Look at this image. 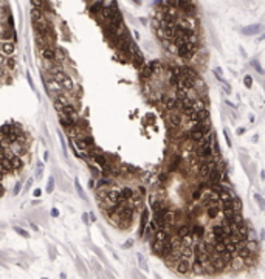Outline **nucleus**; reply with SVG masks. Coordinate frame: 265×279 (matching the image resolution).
Segmentation results:
<instances>
[{
	"instance_id": "obj_1",
	"label": "nucleus",
	"mask_w": 265,
	"mask_h": 279,
	"mask_svg": "<svg viewBox=\"0 0 265 279\" xmlns=\"http://www.w3.org/2000/svg\"><path fill=\"white\" fill-rule=\"evenodd\" d=\"M115 216H116V223L119 228H129V225L133 220V208L127 202H124Z\"/></svg>"
},
{
	"instance_id": "obj_2",
	"label": "nucleus",
	"mask_w": 265,
	"mask_h": 279,
	"mask_svg": "<svg viewBox=\"0 0 265 279\" xmlns=\"http://www.w3.org/2000/svg\"><path fill=\"white\" fill-rule=\"evenodd\" d=\"M196 46H197V42L194 40H186L180 45H177V54L183 59H191L192 56L196 54Z\"/></svg>"
},
{
	"instance_id": "obj_3",
	"label": "nucleus",
	"mask_w": 265,
	"mask_h": 279,
	"mask_svg": "<svg viewBox=\"0 0 265 279\" xmlns=\"http://www.w3.org/2000/svg\"><path fill=\"white\" fill-rule=\"evenodd\" d=\"M53 79H54L56 85H59L62 90H67V91H70V93L75 90V82H73V79H71V76H68L65 72L54 75Z\"/></svg>"
},
{
	"instance_id": "obj_4",
	"label": "nucleus",
	"mask_w": 265,
	"mask_h": 279,
	"mask_svg": "<svg viewBox=\"0 0 265 279\" xmlns=\"http://www.w3.org/2000/svg\"><path fill=\"white\" fill-rule=\"evenodd\" d=\"M215 168H219V166H217V161H215V158L212 157V158H208V160H202L200 166H199V172H200V175L206 180L208 175H209Z\"/></svg>"
},
{
	"instance_id": "obj_5",
	"label": "nucleus",
	"mask_w": 265,
	"mask_h": 279,
	"mask_svg": "<svg viewBox=\"0 0 265 279\" xmlns=\"http://www.w3.org/2000/svg\"><path fill=\"white\" fill-rule=\"evenodd\" d=\"M223 180H226V175L220 171V168H215V169L208 175V178H206V181L211 184V188H212V186H215V184H219V183H222Z\"/></svg>"
},
{
	"instance_id": "obj_6",
	"label": "nucleus",
	"mask_w": 265,
	"mask_h": 279,
	"mask_svg": "<svg viewBox=\"0 0 265 279\" xmlns=\"http://www.w3.org/2000/svg\"><path fill=\"white\" fill-rule=\"evenodd\" d=\"M0 48H2V56L5 58H14L16 54V43L9 40H2L0 42Z\"/></svg>"
},
{
	"instance_id": "obj_7",
	"label": "nucleus",
	"mask_w": 265,
	"mask_h": 279,
	"mask_svg": "<svg viewBox=\"0 0 265 279\" xmlns=\"http://www.w3.org/2000/svg\"><path fill=\"white\" fill-rule=\"evenodd\" d=\"M197 157L200 160H208V158H212L214 157V149H212V144H203V146H199L197 147Z\"/></svg>"
},
{
	"instance_id": "obj_8",
	"label": "nucleus",
	"mask_w": 265,
	"mask_h": 279,
	"mask_svg": "<svg viewBox=\"0 0 265 279\" xmlns=\"http://www.w3.org/2000/svg\"><path fill=\"white\" fill-rule=\"evenodd\" d=\"M31 20L33 23H43V22H48V16L45 14L43 9L31 8Z\"/></svg>"
},
{
	"instance_id": "obj_9",
	"label": "nucleus",
	"mask_w": 265,
	"mask_h": 279,
	"mask_svg": "<svg viewBox=\"0 0 265 279\" xmlns=\"http://www.w3.org/2000/svg\"><path fill=\"white\" fill-rule=\"evenodd\" d=\"M211 264H212V267L215 268V271H222V270L226 267L225 259L222 258L220 254H217V253H212V256H211Z\"/></svg>"
},
{
	"instance_id": "obj_10",
	"label": "nucleus",
	"mask_w": 265,
	"mask_h": 279,
	"mask_svg": "<svg viewBox=\"0 0 265 279\" xmlns=\"http://www.w3.org/2000/svg\"><path fill=\"white\" fill-rule=\"evenodd\" d=\"M17 34L14 28H9L8 25H2V40H9V42H16Z\"/></svg>"
},
{
	"instance_id": "obj_11",
	"label": "nucleus",
	"mask_w": 265,
	"mask_h": 279,
	"mask_svg": "<svg viewBox=\"0 0 265 279\" xmlns=\"http://www.w3.org/2000/svg\"><path fill=\"white\" fill-rule=\"evenodd\" d=\"M175 270H177L178 273H181V274H186V273H189V271L192 270V262L188 261V259L178 261V262L175 264Z\"/></svg>"
},
{
	"instance_id": "obj_12",
	"label": "nucleus",
	"mask_w": 265,
	"mask_h": 279,
	"mask_svg": "<svg viewBox=\"0 0 265 279\" xmlns=\"http://www.w3.org/2000/svg\"><path fill=\"white\" fill-rule=\"evenodd\" d=\"M9 160H11V168H13V172H19L22 168H23V161H22V157L16 155V154H9Z\"/></svg>"
},
{
	"instance_id": "obj_13",
	"label": "nucleus",
	"mask_w": 265,
	"mask_h": 279,
	"mask_svg": "<svg viewBox=\"0 0 265 279\" xmlns=\"http://www.w3.org/2000/svg\"><path fill=\"white\" fill-rule=\"evenodd\" d=\"M191 232H192V236H194L196 239H203L206 229H205V226L202 223H192L191 225Z\"/></svg>"
},
{
	"instance_id": "obj_14",
	"label": "nucleus",
	"mask_w": 265,
	"mask_h": 279,
	"mask_svg": "<svg viewBox=\"0 0 265 279\" xmlns=\"http://www.w3.org/2000/svg\"><path fill=\"white\" fill-rule=\"evenodd\" d=\"M103 8H104V2H103V0H95V2H91V3H90L88 11H90V14H91V16L98 17V16L101 14Z\"/></svg>"
},
{
	"instance_id": "obj_15",
	"label": "nucleus",
	"mask_w": 265,
	"mask_h": 279,
	"mask_svg": "<svg viewBox=\"0 0 265 279\" xmlns=\"http://www.w3.org/2000/svg\"><path fill=\"white\" fill-rule=\"evenodd\" d=\"M262 30H263V27L260 25V23H253V25H248V27L242 28V33L245 36H254V34H259Z\"/></svg>"
},
{
	"instance_id": "obj_16",
	"label": "nucleus",
	"mask_w": 265,
	"mask_h": 279,
	"mask_svg": "<svg viewBox=\"0 0 265 279\" xmlns=\"http://www.w3.org/2000/svg\"><path fill=\"white\" fill-rule=\"evenodd\" d=\"M147 217H149V209H143V213H141V222H140V231H138L140 237H143V236H144L146 226L149 225V223H147Z\"/></svg>"
},
{
	"instance_id": "obj_17",
	"label": "nucleus",
	"mask_w": 265,
	"mask_h": 279,
	"mask_svg": "<svg viewBox=\"0 0 265 279\" xmlns=\"http://www.w3.org/2000/svg\"><path fill=\"white\" fill-rule=\"evenodd\" d=\"M158 229H161V228H160V226L157 225V222H155V220L152 219V220L149 222V225L146 226V231H144V236H143V237H146V239H149L151 236H155Z\"/></svg>"
},
{
	"instance_id": "obj_18",
	"label": "nucleus",
	"mask_w": 265,
	"mask_h": 279,
	"mask_svg": "<svg viewBox=\"0 0 265 279\" xmlns=\"http://www.w3.org/2000/svg\"><path fill=\"white\" fill-rule=\"evenodd\" d=\"M220 211H222V206L220 205H212V206L206 208V216L211 220H215V219L220 216Z\"/></svg>"
},
{
	"instance_id": "obj_19",
	"label": "nucleus",
	"mask_w": 265,
	"mask_h": 279,
	"mask_svg": "<svg viewBox=\"0 0 265 279\" xmlns=\"http://www.w3.org/2000/svg\"><path fill=\"white\" fill-rule=\"evenodd\" d=\"M191 234H192V232H191V226L188 223H181V225L177 226V236L180 237V240L185 239V237H188V236H191Z\"/></svg>"
},
{
	"instance_id": "obj_20",
	"label": "nucleus",
	"mask_w": 265,
	"mask_h": 279,
	"mask_svg": "<svg viewBox=\"0 0 265 279\" xmlns=\"http://www.w3.org/2000/svg\"><path fill=\"white\" fill-rule=\"evenodd\" d=\"M161 106H163V109L172 112L177 109L178 102H177V99H172V98H161Z\"/></svg>"
},
{
	"instance_id": "obj_21",
	"label": "nucleus",
	"mask_w": 265,
	"mask_h": 279,
	"mask_svg": "<svg viewBox=\"0 0 265 279\" xmlns=\"http://www.w3.org/2000/svg\"><path fill=\"white\" fill-rule=\"evenodd\" d=\"M119 192H121V200L123 202H130L136 195L133 192V189H130V188H121V189H119Z\"/></svg>"
},
{
	"instance_id": "obj_22",
	"label": "nucleus",
	"mask_w": 265,
	"mask_h": 279,
	"mask_svg": "<svg viewBox=\"0 0 265 279\" xmlns=\"http://www.w3.org/2000/svg\"><path fill=\"white\" fill-rule=\"evenodd\" d=\"M93 160H95V163H96V165H98V166H99L101 169H104V168H107V166H109V161H107V157H106V155H104L103 152H99V154H96Z\"/></svg>"
},
{
	"instance_id": "obj_23",
	"label": "nucleus",
	"mask_w": 265,
	"mask_h": 279,
	"mask_svg": "<svg viewBox=\"0 0 265 279\" xmlns=\"http://www.w3.org/2000/svg\"><path fill=\"white\" fill-rule=\"evenodd\" d=\"M203 109H206V107H205V99L196 98L194 101H192V107H191V112H189V113H196V112H200V110H203ZM189 113H188V115H189Z\"/></svg>"
},
{
	"instance_id": "obj_24",
	"label": "nucleus",
	"mask_w": 265,
	"mask_h": 279,
	"mask_svg": "<svg viewBox=\"0 0 265 279\" xmlns=\"http://www.w3.org/2000/svg\"><path fill=\"white\" fill-rule=\"evenodd\" d=\"M163 248H164V242H158V240H152V250L157 256H163Z\"/></svg>"
},
{
	"instance_id": "obj_25",
	"label": "nucleus",
	"mask_w": 265,
	"mask_h": 279,
	"mask_svg": "<svg viewBox=\"0 0 265 279\" xmlns=\"http://www.w3.org/2000/svg\"><path fill=\"white\" fill-rule=\"evenodd\" d=\"M180 163H181L180 155H174V157H172V161H171L169 169H171V171H177V169H178V166H180Z\"/></svg>"
},
{
	"instance_id": "obj_26",
	"label": "nucleus",
	"mask_w": 265,
	"mask_h": 279,
	"mask_svg": "<svg viewBox=\"0 0 265 279\" xmlns=\"http://www.w3.org/2000/svg\"><path fill=\"white\" fill-rule=\"evenodd\" d=\"M112 183V178L110 177H101V178H98V183H96V186H98V189H103L104 186H107V184H110Z\"/></svg>"
},
{
	"instance_id": "obj_27",
	"label": "nucleus",
	"mask_w": 265,
	"mask_h": 279,
	"mask_svg": "<svg viewBox=\"0 0 265 279\" xmlns=\"http://www.w3.org/2000/svg\"><path fill=\"white\" fill-rule=\"evenodd\" d=\"M31 5H33V8H39V9H43V11H45V8H48L45 0H31Z\"/></svg>"
},
{
	"instance_id": "obj_28",
	"label": "nucleus",
	"mask_w": 265,
	"mask_h": 279,
	"mask_svg": "<svg viewBox=\"0 0 265 279\" xmlns=\"http://www.w3.org/2000/svg\"><path fill=\"white\" fill-rule=\"evenodd\" d=\"M136 259L140 261V268L141 270H144V271H147V265H146V261H144V258H143V254H136Z\"/></svg>"
},
{
	"instance_id": "obj_29",
	"label": "nucleus",
	"mask_w": 265,
	"mask_h": 279,
	"mask_svg": "<svg viewBox=\"0 0 265 279\" xmlns=\"http://www.w3.org/2000/svg\"><path fill=\"white\" fill-rule=\"evenodd\" d=\"M48 194H51L53 191H54V178L53 177H50V180H48V183H47V189H45Z\"/></svg>"
},
{
	"instance_id": "obj_30",
	"label": "nucleus",
	"mask_w": 265,
	"mask_h": 279,
	"mask_svg": "<svg viewBox=\"0 0 265 279\" xmlns=\"http://www.w3.org/2000/svg\"><path fill=\"white\" fill-rule=\"evenodd\" d=\"M254 200L257 202V205L260 206V209L263 211V209H265V200H263V197H262L260 194H256V195H254Z\"/></svg>"
},
{
	"instance_id": "obj_31",
	"label": "nucleus",
	"mask_w": 265,
	"mask_h": 279,
	"mask_svg": "<svg viewBox=\"0 0 265 279\" xmlns=\"http://www.w3.org/2000/svg\"><path fill=\"white\" fill-rule=\"evenodd\" d=\"M14 231L17 232V234H20L22 237H27V239L30 237V232H28L27 229H22V228H19V226H14Z\"/></svg>"
},
{
	"instance_id": "obj_32",
	"label": "nucleus",
	"mask_w": 265,
	"mask_h": 279,
	"mask_svg": "<svg viewBox=\"0 0 265 279\" xmlns=\"http://www.w3.org/2000/svg\"><path fill=\"white\" fill-rule=\"evenodd\" d=\"M75 183H76V189H78V194H79V197H81V199H85L84 189H82V186H81V183H79V180H78V178L75 180Z\"/></svg>"
},
{
	"instance_id": "obj_33",
	"label": "nucleus",
	"mask_w": 265,
	"mask_h": 279,
	"mask_svg": "<svg viewBox=\"0 0 265 279\" xmlns=\"http://www.w3.org/2000/svg\"><path fill=\"white\" fill-rule=\"evenodd\" d=\"M251 65H253V67H254V68H256V72H257V73H260V75H263V68H262V67H260V64H259V62H257V61H256V59H253V61H251Z\"/></svg>"
},
{
	"instance_id": "obj_34",
	"label": "nucleus",
	"mask_w": 265,
	"mask_h": 279,
	"mask_svg": "<svg viewBox=\"0 0 265 279\" xmlns=\"http://www.w3.org/2000/svg\"><path fill=\"white\" fill-rule=\"evenodd\" d=\"M247 244H248V247L251 248V251H253V253H256V251H257V242H256V239H250Z\"/></svg>"
},
{
	"instance_id": "obj_35",
	"label": "nucleus",
	"mask_w": 265,
	"mask_h": 279,
	"mask_svg": "<svg viewBox=\"0 0 265 279\" xmlns=\"http://www.w3.org/2000/svg\"><path fill=\"white\" fill-rule=\"evenodd\" d=\"M106 8H116V0H103Z\"/></svg>"
},
{
	"instance_id": "obj_36",
	"label": "nucleus",
	"mask_w": 265,
	"mask_h": 279,
	"mask_svg": "<svg viewBox=\"0 0 265 279\" xmlns=\"http://www.w3.org/2000/svg\"><path fill=\"white\" fill-rule=\"evenodd\" d=\"M42 172H43V163H37V169H36V177H37V178H40Z\"/></svg>"
},
{
	"instance_id": "obj_37",
	"label": "nucleus",
	"mask_w": 265,
	"mask_h": 279,
	"mask_svg": "<svg viewBox=\"0 0 265 279\" xmlns=\"http://www.w3.org/2000/svg\"><path fill=\"white\" fill-rule=\"evenodd\" d=\"M244 84H245V85H247V87L250 88V87L253 85V78H251L250 75H247V76L244 78Z\"/></svg>"
},
{
	"instance_id": "obj_38",
	"label": "nucleus",
	"mask_w": 265,
	"mask_h": 279,
	"mask_svg": "<svg viewBox=\"0 0 265 279\" xmlns=\"http://www.w3.org/2000/svg\"><path fill=\"white\" fill-rule=\"evenodd\" d=\"M177 3H178V0H164V5L172 6V8H177Z\"/></svg>"
},
{
	"instance_id": "obj_39",
	"label": "nucleus",
	"mask_w": 265,
	"mask_h": 279,
	"mask_svg": "<svg viewBox=\"0 0 265 279\" xmlns=\"http://www.w3.org/2000/svg\"><path fill=\"white\" fill-rule=\"evenodd\" d=\"M20 188H22V183H20V181H17V183H16V186H14V192H13V194H14V195H17V194L20 192Z\"/></svg>"
},
{
	"instance_id": "obj_40",
	"label": "nucleus",
	"mask_w": 265,
	"mask_h": 279,
	"mask_svg": "<svg viewBox=\"0 0 265 279\" xmlns=\"http://www.w3.org/2000/svg\"><path fill=\"white\" fill-rule=\"evenodd\" d=\"M223 135H225V140H226V144H228V147H231V146H233V143H231V138H230L228 132H226V130H223Z\"/></svg>"
},
{
	"instance_id": "obj_41",
	"label": "nucleus",
	"mask_w": 265,
	"mask_h": 279,
	"mask_svg": "<svg viewBox=\"0 0 265 279\" xmlns=\"http://www.w3.org/2000/svg\"><path fill=\"white\" fill-rule=\"evenodd\" d=\"M212 149H214V155H219V154H220V149H219V144H217V141H214V144H212Z\"/></svg>"
},
{
	"instance_id": "obj_42",
	"label": "nucleus",
	"mask_w": 265,
	"mask_h": 279,
	"mask_svg": "<svg viewBox=\"0 0 265 279\" xmlns=\"http://www.w3.org/2000/svg\"><path fill=\"white\" fill-rule=\"evenodd\" d=\"M158 180H160V181H163V183H164V181H166V180H167V175H166V174H161V175H160V177H158Z\"/></svg>"
},
{
	"instance_id": "obj_43",
	"label": "nucleus",
	"mask_w": 265,
	"mask_h": 279,
	"mask_svg": "<svg viewBox=\"0 0 265 279\" xmlns=\"http://www.w3.org/2000/svg\"><path fill=\"white\" fill-rule=\"evenodd\" d=\"M132 244H133L132 240H127L126 244H123V248H130V247H132Z\"/></svg>"
},
{
	"instance_id": "obj_44",
	"label": "nucleus",
	"mask_w": 265,
	"mask_h": 279,
	"mask_svg": "<svg viewBox=\"0 0 265 279\" xmlns=\"http://www.w3.org/2000/svg\"><path fill=\"white\" fill-rule=\"evenodd\" d=\"M51 216H53V217H58V216H59V211H58L56 208H53V209H51Z\"/></svg>"
},
{
	"instance_id": "obj_45",
	"label": "nucleus",
	"mask_w": 265,
	"mask_h": 279,
	"mask_svg": "<svg viewBox=\"0 0 265 279\" xmlns=\"http://www.w3.org/2000/svg\"><path fill=\"white\" fill-rule=\"evenodd\" d=\"M31 184H33V178H30V180L27 181V184H25V189H28V188H30V186H31Z\"/></svg>"
},
{
	"instance_id": "obj_46",
	"label": "nucleus",
	"mask_w": 265,
	"mask_h": 279,
	"mask_svg": "<svg viewBox=\"0 0 265 279\" xmlns=\"http://www.w3.org/2000/svg\"><path fill=\"white\" fill-rule=\"evenodd\" d=\"M82 220H84V222H85V223H87V222H88V216H87V213H85V214H84V216H82Z\"/></svg>"
},
{
	"instance_id": "obj_47",
	"label": "nucleus",
	"mask_w": 265,
	"mask_h": 279,
	"mask_svg": "<svg viewBox=\"0 0 265 279\" xmlns=\"http://www.w3.org/2000/svg\"><path fill=\"white\" fill-rule=\"evenodd\" d=\"M34 195L39 197V195H40V189H36V191H34Z\"/></svg>"
},
{
	"instance_id": "obj_48",
	"label": "nucleus",
	"mask_w": 265,
	"mask_h": 279,
	"mask_svg": "<svg viewBox=\"0 0 265 279\" xmlns=\"http://www.w3.org/2000/svg\"><path fill=\"white\" fill-rule=\"evenodd\" d=\"M43 160H45V161L48 160V152H45V154H43Z\"/></svg>"
},
{
	"instance_id": "obj_49",
	"label": "nucleus",
	"mask_w": 265,
	"mask_h": 279,
	"mask_svg": "<svg viewBox=\"0 0 265 279\" xmlns=\"http://www.w3.org/2000/svg\"><path fill=\"white\" fill-rule=\"evenodd\" d=\"M259 40H265V34H262V36L259 37Z\"/></svg>"
}]
</instances>
